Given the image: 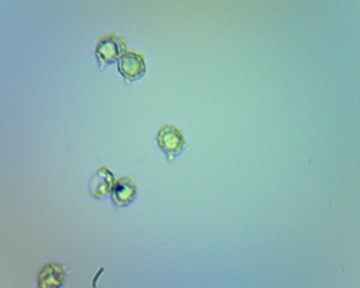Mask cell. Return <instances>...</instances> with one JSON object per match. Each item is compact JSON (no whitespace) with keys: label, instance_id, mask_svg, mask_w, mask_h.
<instances>
[{"label":"cell","instance_id":"obj_4","mask_svg":"<svg viewBox=\"0 0 360 288\" xmlns=\"http://www.w3.org/2000/svg\"><path fill=\"white\" fill-rule=\"evenodd\" d=\"M137 196V185L132 179L123 177L119 182H116L113 191H111V198L117 207H125L135 200Z\"/></svg>","mask_w":360,"mask_h":288},{"label":"cell","instance_id":"obj_1","mask_svg":"<svg viewBox=\"0 0 360 288\" xmlns=\"http://www.w3.org/2000/svg\"><path fill=\"white\" fill-rule=\"evenodd\" d=\"M125 52H126L125 41L116 35L104 37L98 42L95 48V53L101 66L119 61V59L125 54Z\"/></svg>","mask_w":360,"mask_h":288},{"label":"cell","instance_id":"obj_5","mask_svg":"<svg viewBox=\"0 0 360 288\" xmlns=\"http://www.w3.org/2000/svg\"><path fill=\"white\" fill-rule=\"evenodd\" d=\"M116 185L114 176L111 173L108 168H101V170L92 177L90 181V192L93 197L102 198L108 196V194L113 191Z\"/></svg>","mask_w":360,"mask_h":288},{"label":"cell","instance_id":"obj_3","mask_svg":"<svg viewBox=\"0 0 360 288\" xmlns=\"http://www.w3.org/2000/svg\"><path fill=\"white\" fill-rule=\"evenodd\" d=\"M119 71L130 81L141 79L146 72V63L143 56L137 53H125L119 59Z\"/></svg>","mask_w":360,"mask_h":288},{"label":"cell","instance_id":"obj_6","mask_svg":"<svg viewBox=\"0 0 360 288\" xmlns=\"http://www.w3.org/2000/svg\"><path fill=\"white\" fill-rule=\"evenodd\" d=\"M65 281V270L57 263L47 265L39 272L38 282L41 287H60Z\"/></svg>","mask_w":360,"mask_h":288},{"label":"cell","instance_id":"obj_2","mask_svg":"<svg viewBox=\"0 0 360 288\" xmlns=\"http://www.w3.org/2000/svg\"><path fill=\"white\" fill-rule=\"evenodd\" d=\"M158 144L166 152L170 159L176 158L185 147V138L174 126H164L158 132Z\"/></svg>","mask_w":360,"mask_h":288}]
</instances>
